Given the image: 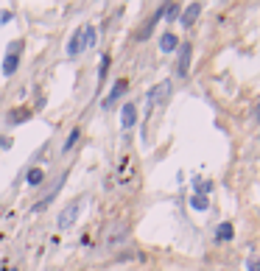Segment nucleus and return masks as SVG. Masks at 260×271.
I'll return each instance as SVG.
<instances>
[{"mask_svg":"<svg viewBox=\"0 0 260 271\" xmlns=\"http://www.w3.org/2000/svg\"><path fill=\"white\" fill-rule=\"evenodd\" d=\"M179 14H182V9L176 3H165V17H168V20H176Z\"/></svg>","mask_w":260,"mask_h":271,"instance_id":"nucleus-21","label":"nucleus"},{"mask_svg":"<svg viewBox=\"0 0 260 271\" xmlns=\"http://www.w3.org/2000/svg\"><path fill=\"white\" fill-rule=\"evenodd\" d=\"M176 51H179V59H176V76H179V79H188V73H191V59H193V45L191 42H182Z\"/></svg>","mask_w":260,"mask_h":271,"instance_id":"nucleus-6","label":"nucleus"},{"mask_svg":"<svg viewBox=\"0 0 260 271\" xmlns=\"http://www.w3.org/2000/svg\"><path fill=\"white\" fill-rule=\"evenodd\" d=\"M193 187H196V196H207V193H210V187H213V185H210V182H204V179H199V176H196V179H193Z\"/></svg>","mask_w":260,"mask_h":271,"instance_id":"nucleus-18","label":"nucleus"},{"mask_svg":"<svg viewBox=\"0 0 260 271\" xmlns=\"http://www.w3.org/2000/svg\"><path fill=\"white\" fill-rule=\"evenodd\" d=\"M90 202V196H79V199H73V202L59 213V218H56V226L59 229H70V226L79 221V213L84 210V204Z\"/></svg>","mask_w":260,"mask_h":271,"instance_id":"nucleus-1","label":"nucleus"},{"mask_svg":"<svg viewBox=\"0 0 260 271\" xmlns=\"http://www.w3.org/2000/svg\"><path fill=\"white\" fill-rule=\"evenodd\" d=\"M121 123H123L126 132H129V129H135V123H137V106H135V103H123V112H121Z\"/></svg>","mask_w":260,"mask_h":271,"instance_id":"nucleus-11","label":"nucleus"},{"mask_svg":"<svg viewBox=\"0 0 260 271\" xmlns=\"http://www.w3.org/2000/svg\"><path fill=\"white\" fill-rule=\"evenodd\" d=\"M246 271H260V263L258 260H246Z\"/></svg>","mask_w":260,"mask_h":271,"instance_id":"nucleus-24","label":"nucleus"},{"mask_svg":"<svg viewBox=\"0 0 260 271\" xmlns=\"http://www.w3.org/2000/svg\"><path fill=\"white\" fill-rule=\"evenodd\" d=\"M28 118H31V109H25V106H17V109H12V112L6 115L9 126H20V123H25Z\"/></svg>","mask_w":260,"mask_h":271,"instance_id":"nucleus-13","label":"nucleus"},{"mask_svg":"<svg viewBox=\"0 0 260 271\" xmlns=\"http://www.w3.org/2000/svg\"><path fill=\"white\" fill-rule=\"evenodd\" d=\"M162 17H165V6H159L157 12L151 14L146 23H143V25H140V28L135 31V39H137V42H143V39H148V36L154 34V28H157V23L162 20Z\"/></svg>","mask_w":260,"mask_h":271,"instance_id":"nucleus-5","label":"nucleus"},{"mask_svg":"<svg viewBox=\"0 0 260 271\" xmlns=\"http://www.w3.org/2000/svg\"><path fill=\"white\" fill-rule=\"evenodd\" d=\"M65 179H68V170H65V173H59L56 179H53V185H51V190H48V196H42V199H39V202H36L34 207H31V213H42L45 207H51V202H53V199L59 196V190H62V185H65Z\"/></svg>","mask_w":260,"mask_h":271,"instance_id":"nucleus-4","label":"nucleus"},{"mask_svg":"<svg viewBox=\"0 0 260 271\" xmlns=\"http://www.w3.org/2000/svg\"><path fill=\"white\" fill-rule=\"evenodd\" d=\"M171 90H173L171 81H159L157 87H151V90H148V112H151L154 106H165L171 98Z\"/></svg>","mask_w":260,"mask_h":271,"instance_id":"nucleus-3","label":"nucleus"},{"mask_svg":"<svg viewBox=\"0 0 260 271\" xmlns=\"http://www.w3.org/2000/svg\"><path fill=\"white\" fill-rule=\"evenodd\" d=\"M12 146V137H0V151H9Z\"/></svg>","mask_w":260,"mask_h":271,"instance_id":"nucleus-23","label":"nucleus"},{"mask_svg":"<svg viewBox=\"0 0 260 271\" xmlns=\"http://www.w3.org/2000/svg\"><path fill=\"white\" fill-rule=\"evenodd\" d=\"M109 62H112V56L109 53H104L101 56V65H98V79L106 81V73H109Z\"/></svg>","mask_w":260,"mask_h":271,"instance_id":"nucleus-17","label":"nucleus"},{"mask_svg":"<svg viewBox=\"0 0 260 271\" xmlns=\"http://www.w3.org/2000/svg\"><path fill=\"white\" fill-rule=\"evenodd\" d=\"M84 53V34H81V28L79 31H73V36L68 39V56L70 59H76Z\"/></svg>","mask_w":260,"mask_h":271,"instance_id":"nucleus-9","label":"nucleus"},{"mask_svg":"<svg viewBox=\"0 0 260 271\" xmlns=\"http://www.w3.org/2000/svg\"><path fill=\"white\" fill-rule=\"evenodd\" d=\"M191 207L193 210H207V207H210V199H207V196H191Z\"/></svg>","mask_w":260,"mask_h":271,"instance_id":"nucleus-19","label":"nucleus"},{"mask_svg":"<svg viewBox=\"0 0 260 271\" xmlns=\"http://www.w3.org/2000/svg\"><path fill=\"white\" fill-rule=\"evenodd\" d=\"M79 137H81V129H73V132H70V137H68V140H65V148H62V151L68 154L70 148H73V146H76V143H79Z\"/></svg>","mask_w":260,"mask_h":271,"instance_id":"nucleus-20","label":"nucleus"},{"mask_svg":"<svg viewBox=\"0 0 260 271\" xmlns=\"http://www.w3.org/2000/svg\"><path fill=\"white\" fill-rule=\"evenodd\" d=\"M202 14V3H191V6H185L182 9V17H179V23L185 25V28H191L193 23H196V17Z\"/></svg>","mask_w":260,"mask_h":271,"instance_id":"nucleus-10","label":"nucleus"},{"mask_svg":"<svg viewBox=\"0 0 260 271\" xmlns=\"http://www.w3.org/2000/svg\"><path fill=\"white\" fill-rule=\"evenodd\" d=\"M126 90H129V79H118V81H115V87L106 92V98H104V109H109L121 95H126Z\"/></svg>","mask_w":260,"mask_h":271,"instance_id":"nucleus-7","label":"nucleus"},{"mask_svg":"<svg viewBox=\"0 0 260 271\" xmlns=\"http://www.w3.org/2000/svg\"><path fill=\"white\" fill-rule=\"evenodd\" d=\"M258 120H260V106H258Z\"/></svg>","mask_w":260,"mask_h":271,"instance_id":"nucleus-25","label":"nucleus"},{"mask_svg":"<svg viewBox=\"0 0 260 271\" xmlns=\"http://www.w3.org/2000/svg\"><path fill=\"white\" fill-rule=\"evenodd\" d=\"M42 179H45V170H42V168H31V170H28V176H25V182H28L31 187H36Z\"/></svg>","mask_w":260,"mask_h":271,"instance_id":"nucleus-16","label":"nucleus"},{"mask_svg":"<svg viewBox=\"0 0 260 271\" xmlns=\"http://www.w3.org/2000/svg\"><path fill=\"white\" fill-rule=\"evenodd\" d=\"M20 53H23V39H14L6 48V59H3V76H14L20 68Z\"/></svg>","mask_w":260,"mask_h":271,"instance_id":"nucleus-2","label":"nucleus"},{"mask_svg":"<svg viewBox=\"0 0 260 271\" xmlns=\"http://www.w3.org/2000/svg\"><path fill=\"white\" fill-rule=\"evenodd\" d=\"M81 34H84V51H92L98 42V31L92 25H81Z\"/></svg>","mask_w":260,"mask_h":271,"instance_id":"nucleus-15","label":"nucleus"},{"mask_svg":"<svg viewBox=\"0 0 260 271\" xmlns=\"http://www.w3.org/2000/svg\"><path fill=\"white\" fill-rule=\"evenodd\" d=\"M179 48V36L173 34V31H165V34L159 36V51L162 53H173Z\"/></svg>","mask_w":260,"mask_h":271,"instance_id":"nucleus-12","label":"nucleus"},{"mask_svg":"<svg viewBox=\"0 0 260 271\" xmlns=\"http://www.w3.org/2000/svg\"><path fill=\"white\" fill-rule=\"evenodd\" d=\"M126 237H129V224L121 221V224H115L112 229L106 232V243H109V246H118V243H123Z\"/></svg>","mask_w":260,"mask_h":271,"instance_id":"nucleus-8","label":"nucleus"},{"mask_svg":"<svg viewBox=\"0 0 260 271\" xmlns=\"http://www.w3.org/2000/svg\"><path fill=\"white\" fill-rule=\"evenodd\" d=\"M12 20H14V12H0V25L12 23Z\"/></svg>","mask_w":260,"mask_h":271,"instance_id":"nucleus-22","label":"nucleus"},{"mask_svg":"<svg viewBox=\"0 0 260 271\" xmlns=\"http://www.w3.org/2000/svg\"><path fill=\"white\" fill-rule=\"evenodd\" d=\"M232 237H235V226L229 224V221L215 226V240H218V243H226V240H232Z\"/></svg>","mask_w":260,"mask_h":271,"instance_id":"nucleus-14","label":"nucleus"}]
</instances>
